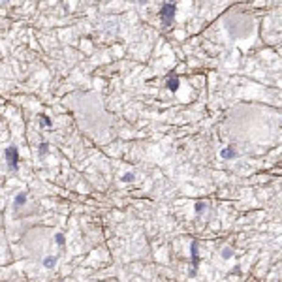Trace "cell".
<instances>
[{"label":"cell","mask_w":282,"mask_h":282,"mask_svg":"<svg viewBox=\"0 0 282 282\" xmlns=\"http://www.w3.org/2000/svg\"><path fill=\"white\" fill-rule=\"evenodd\" d=\"M203 209H205V203H203V201H198V203H196V211H198V213H203Z\"/></svg>","instance_id":"30bf717a"},{"label":"cell","mask_w":282,"mask_h":282,"mask_svg":"<svg viewBox=\"0 0 282 282\" xmlns=\"http://www.w3.org/2000/svg\"><path fill=\"white\" fill-rule=\"evenodd\" d=\"M41 124H43V126H51V121H49L47 117H43V118H41Z\"/></svg>","instance_id":"7c38bea8"},{"label":"cell","mask_w":282,"mask_h":282,"mask_svg":"<svg viewBox=\"0 0 282 282\" xmlns=\"http://www.w3.org/2000/svg\"><path fill=\"white\" fill-rule=\"evenodd\" d=\"M6 160H8L9 169H15V167H17V162H19V153H17V149H15V147L6 149Z\"/></svg>","instance_id":"7a4b0ae2"},{"label":"cell","mask_w":282,"mask_h":282,"mask_svg":"<svg viewBox=\"0 0 282 282\" xmlns=\"http://www.w3.org/2000/svg\"><path fill=\"white\" fill-rule=\"evenodd\" d=\"M134 177H136V175H134V173H126V175L122 177V181H124V182H130V181H132Z\"/></svg>","instance_id":"8fae6325"},{"label":"cell","mask_w":282,"mask_h":282,"mask_svg":"<svg viewBox=\"0 0 282 282\" xmlns=\"http://www.w3.org/2000/svg\"><path fill=\"white\" fill-rule=\"evenodd\" d=\"M198 262H199V258H198V245L192 243V263H194V267H198Z\"/></svg>","instance_id":"277c9868"},{"label":"cell","mask_w":282,"mask_h":282,"mask_svg":"<svg viewBox=\"0 0 282 282\" xmlns=\"http://www.w3.org/2000/svg\"><path fill=\"white\" fill-rule=\"evenodd\" d=\"M167 86H169V90H173V92L177 90V86H179V79H177V75H171V77H169Z\"/></svg>","instance_id":"3957f363"},{"label":"cell","mask_w":282,"mask_h":282,"mask_svg":"<svg viewBox=\"0 0 282 282\" xmlns=\"http://www.w3.org/2000/svg\"><path fill=\"white\" fill-rule=\"evenodd\" d=\"M45 150H47V145L41 143V145H40V153H45Z\"/></svg>","instance_id":"4fadbf2b"},{"label":"cell","mask_w":282,"mask_h":282,"mask_svg":"<svg viewBox=\"0 0 282 282\" xmlns=\"http://www.w3.org/2000/svg\"><path fill=\"white\" fill-rule=\"evenodd\" d=\"M55 263H57V258H55V256H53V258H45V259H43V265H45V267H53Z\"/></svg>","instance_id":"52a82bcc"},{"label":"cell","mask_w":282,"mask_h":282,"mask_svg":"<svg viewBox=\"0 0 282 282\" xmlns=\"http://www.w3.org/2000/svg\"><path fill=\"white\" fill-rule=\"evenodd\" d=\"M25 203H26V196H25V194H19V196L15 198V201H13L15 207H21V205H25Z\"/></svg>","instance_id":"5b68a950"},{"label":"cell","mask_w":282,"mask_h":282,"mask_svg":"<svg viewBox=\"0 0 282 282\" xmlns=\"http://www.w3.org/2000/svg\"><path fill=\"white\" fill-rule=\"evenodd\" d=\"M173 15H175V4L169 2L162 8V12H160V17H162V23H164V26H169L173 23Z\"/></svg>","instance_id":"6da1fadb"},{"label":"cell","mask_w":282,"mask_h":282,"mask_svg":"<svg viewBox=\"0 0 282 282\" xmlns=\"http://www.w3.org/2000/svg\"><path fill=\"white\" fill-rule=\"evenodd\" d=\"M55 243L60 245V246H64V235H62V233H57V235H55Z\"/></svg>","instance_id":"9c48e42d"},{"label":"cell","mask_w":282,"mask_h":282,"mask_svg":"<svg viewBox=\"0 0 282 282\" xmlns=\"http://www.w3.org/2000/svg\"><path fill=\"white\" fill-rule=\"evenodd\" d=\"M222 156H224V158H235V156H237V153H235V150H233L231 147H227V149H224Z\"/></svg>","instance_id":"8992f818"},{"label":"cell","mask_w":282,"mask_h":282,"mask_svg":"<svg viewBox=\"0 0 282 282\" xmlns=\"http://www.w3.org/2000/svg\"><path fill=\"white\" fill-rule=\"evenodd\" d=\"M231 254H233L231 248H224V250H222V258H224V259H230V258H231Z\"/></svg>","instance_id":"ba28073f"}]
</instances>
